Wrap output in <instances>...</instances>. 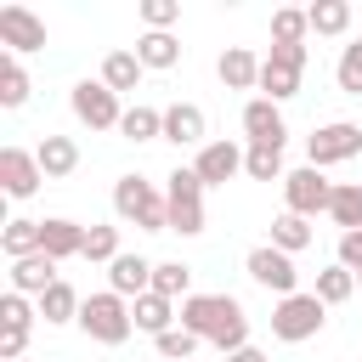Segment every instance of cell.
<instances>
[{
	"mask_svg": "<svg viewBox=\"0 0 362 362\" xmlns=\"http://www.w3.org/2000/svg\"><path fill=\"white\" fill-rule=\"evenodd\" d=\"M181 328H192L198 339H209L221 356L249 345V317L232 294H187L181 300Z\"/></svg>",
	"mask_w": 362,
	"mask_h": 362,
	"instance_id": "6da1fadb",
	"label": "cell"
},
{
	"mask_svg": "<svg viewBox=\"0 0 362 362\" xmlns=\"http://www.w3.org/2000/svg\"><path fill=\"white\" fill-rule=\"evenodd\" d=\"M113 215L136 221L141 232H170V204L147 175H119L113 181Z\"/></svg>",
	"mask_w": 362,
	"mask_h": 362,
	"instance_id": "7a4b0ae2",
	"label": "cell"
},
{
	"mask_svg": "<svg viewBox=\"0 0 362 362\" xmlns=\"http://www.w3.org/2000/svg\"><path fill=\"white\" fill-rule=\"evenodd\" d=\"M79 328L96 339V345H124L130 334H136V317H130V300H119L113 288H102V294H90L85 305H79Z\"/></svg>",
	"mask_w": 362,
	"mask_h": 362,
	"instance_id": "3957f363",
	"label": "cell"
},
{
	"mask_svg": "<svg viewBox=\"0 0 362 362\" xmlns=\"http://www.w3.org/2000/svg\"><path fill=\"white\" fill-rule=\"evenodd\" d=\"M164 204H170V232H181V238L204 232V181H198V170H170Z\"/></svg>",
	"mask_w": 362,
	"mask_h": 362,
	"instance_id": "277c9868",
	"label": "cell"
},
{
	"mask_svg": "<svg viewBox=\"0 0 362 362\" xmlns=\"http://www.w3.org/2000/svg\"><path fill=\"white\" fill-rule=\"evenodd\" d=\"M322 322H328V305H322L317 294H288V300H277V311H272V334L288 339V345L322 334Z\"/></svg>",
	"mask_w": 362,
	"mask_h": 362,
	"instance_id": "5b68a950",
	"label": "cell"
},
{
	"mask_svg": "<svg viewBox=\"0 0 362 362\" xmlns=\"http://www.w3.org/2000/svg\"><path fill=\"white\" fill-rule=\"evenodd\" d=\"M300 74H305V45H272V57H260V96L288 102L300 90Z\"/></svg>",
	"mask_w": 362,
	"mask_h": 362,
	"instance_id": "8992f818",
	"label": "cell"
},
{
	"mask_svg": "<svg viewBox=\"0 0 362 362\" xmlns=\"http://www.w3.org/2000/svg\"><path fill=\"white\" fill-rule=\"evenodd\" d=\"M328 198H334V181L317 170V164H300V170H288L283 175V204H288V215H328Z\"/></svg>",
	"mask_w": 362,
	"mask_h": 362,
	"instance_id": "52a82bcc",
	"label": "cell"
},
{
	"mask_svg": "<svg viewBox=\"0 0 362 362\" xmlns=\"http://www.w3.org/2000/svg\"><path fill=\"white\" fill-rule=\"evenodd\" d=\"M362 153V124H345V119H334V124H317L311 136H305V158L317 164V170H328V164H345V158H356Z\"/></svg>",
	"mask_w": 362,
	"mask_h": 362,
	"instance_id": "ba28073f",
	"label": "cell"
},
{
	"mask_svg": "<svg viewBox=\"0 0 362 362\" xmlns=\"http://www.w3.org/2000/svg\"><path fill=\"white\" fill-rule=\"evenodd\" d=\"M68 102H74V119H79V124H90V130H119V119H124L119 96H113L102 79H79Z\"/></svg>",
	"mask_w": 362,
	"mask_h": 362,
	"instance_id": "9c48e42d",
	"label": "cell"
},
{
	"mask_svg": "<svg viewBox=\"0 0 362 362\" xmlns=\"http://www.w3.org/2000/svg\"><path fill=\"white\" fill-rule=\"evenodd\" d=\"M249 277L260 283V288H272L277 300H288V294H300L294 283H300V272H294V255H283V249H272V243H260V249H249Z\"/></svg>",
	"mask_w": 362,
	"mask_h": 362,
	"instance_id": "30bf717a",
	"label": "cell"
},
{
	"mask_svg": "<svg viewBox=\"0 0 362 362\" xmlns=\"http://www.w3.org/2000/svg\"><path fill=\"white\" fill-rule=\"evenodd\" d=\"M40 181H45V170H40V158L28 147H0V187H6V198H34Z\"/></svg>",
	"mask_w": 362,
	"mask_h": 362,
	"instance_id": "8fae6325",
	"label": "cell"
},
{
	"mask_svg": "<svg viewBox=\"0 0 362 362\" xmlns=\"http://www.w3.org/2000/svg\"><path fill=\"white\" fill-rule=\"evenodd\" d=\"M0 45H11V57L45 51V23L28 6H0Z\"/></svg>",
	"mask_w": 362,
	"mask_h": 362,
	"instance_id": "7c38bea8",
	"label": "cell"
},
{
	"mask_svg": "<svg viewBox=\"0 0 362 362\" xmlns=\"http://www.w3.org/2000/svg\"><path fill=\"white\" fill-rule=\"evenodd\" d=\"M243 136H249V147H283V141H288L283 107H277V102H266V96L243 102Z\"/></svg>",
	"mask_w": 362,
	"mask_h": 362,
	"instance_id": "4fadbf2b",
	"label": "cell"
},
{
	"mask_svg": "<svg viewBox=\"0 0 362 362\" xmlns=\"http://www.w3.org/2000/svg\"><path fill=\"white\" fill-rule=\"evenodd\" d=\"M192 170H198L204 187H226L232 175H243V147H238V141H204Z\"/></svg>",
	"mask_w": 362,
	"mask_h": 362,
	"instance_id": "5bb4252c",
	"label": "cell"
},
{
	"mask_svg": "<svg viewBox=\"0 0 362 362\" xmlns=\"http://www.w3.org/2000/svg\"><path fill=\"white\" fill-rule=\"evenodd\" d=\"M204 130H209V119H204L198 102H170V107H164V141H175V147H204Z\"/></svg>",
	"mask_w": 362,
	"mask_h": 362,
	"instance_id": "9a60e30c",
	"label": "cell"
},
{
	"mask_svg": "<svg viewBox=\"0 0 362 362\" xmlns=\"http://www.w3.org/2000/svg\"><path fill=\"white\" fill-rule=\"evenodd\" d=\"M153 266H158V260H141V255H119V260L107 266V288H113L119 300H141V294L153 288Z\"/></svg>",
	"mask_w": 362,
	"mask_h": 362,
	"instance_id": "2e32d148",
	"label": "cell"
},
{
	"mask_svg": "<svg viewBox=\"0 0 362 362\" xmlns=\"http://www.w3.org/2000/svg\"><path fill=\"white\" fill-rule=\"evenodd\" d=\"M215 74H221L226 90H260V57L249 45H226L221 62H215Z\"/></svg>",
	"mask_w": 362,
	"mask_h": 362,
	"instance_id": "e0dca14e",
	"label": "cell"
},
{
	"mask_svg": "<svg viewBox=\"0 0 362 362\" xmlns=\"http://www.w3.org/2000/svg\"><path fill=\"white\" fill-rule=\"evenodd\" d=\"M40 249L62 266V260H74V255H85V226L79 221H62V215H51V221H40Z\"/></svg>",
	"mask_w": 362,
	"mask_h": 362,
	"instance_id": "ac0fdd59",
	"label": "cell"
},
{
	"mask_svg": "<svg viewBox=\"0 0 362 362\" xmlns=\"http://www.w3.org/2000/svg\"><path fill=\"white\" fill-rule=\"evenodd\" d=\"M51 283H62V277H57V260H51L45 249H40V255L11 260V294H34V300H40Z\"/></svg>",
	"mask_w": 362,
	"mask_h": 362,
	"instance_id": "d6986e66",
	"label": "cell"
},
{
	"mask_svg": "<svg viewBox=\"0 0 362 362\" xmlns=\"http://www.w3.org/2000/svg\"><path fill=\"white\" fill-rule=\"evenodd\" d=\"M130 317H136V328H141V334H153V339H158V334H170V328H181V322H175V317H181V311H175V300H164V294H153V288H147L141 300H130Z\"/></svg>",
	"mask_w": 362,
	"mask_h": 362,
	"instance_id": "ffe728a7",
	"label": "cell"
},
{
	"mask_svg": "<svg viewBox=\"0 0 362 362\" xmlns=\"http://www.w3.org/2000/svg\"><path fill=\"white\" fill-rule=\"evenodd\" d=\"M34 158H40L45 181H62V175L79 170V141H74V136H45V141L34 147Z\"/></svg>",
	"mask_w": 362,
	"mask_h": 362,
	"instance_id": "44dd1931",
	"label": "cell"
},
{
	"mask_svg": "<svg viewBox=\"0 0 362 362\" xmlns=\"http://www.w3.org/2000/svg\"><path fill=\"white\" fill-rule=\"evenodd\" d=\"M141 74H147V68H141L136 51H107V57H102V85H107L113 96H119V90H136Z\"/></svg>",
	"mask_w": 362,
	"mask_h": 362,
	"instance_id": "7402d4cb",
	"label": "cell"
},
{
	"mask_svg": "<svg viewBox=\"0 0 362 362\" xmlns=\"http://www.w3.org/2000/svg\"><path fill=\"white\" fill-rule=\"evenodd\" d=\"M311 243H317V232H311V221H305V215H288V209H283V215L272 221V249L300 255V249H311Z\"/></svg>",
	"mask_w": 362,
	"mask_h": 362,
	"instance_id": "603a6c76",
	"label": "cell"
},
{
	"mask_svg": "<svg viewBox=\"0 0 362 362\" xmlns=\"http://www.w3.org/2000/svg\"><path fill=\"white\" fill-rule=\"evenodd\" d=\"M328 215L339 232H362V181H339L328 198Z\"/></svg>",
	"mask_w": 362,
	"mask_h": 362,
	"instance_id": "cb8c5ba5",
	"label": "cell"
},
{
	"mask_svg": "<svg viewBox=\"0 0 362 362\" xmlns=\"http://www.w3.org/2000/svg\"><path fill=\"white\" fill-rule=\"evenodd\" d=\"M136 57H141V68H175V62H181V40L147 28V34L136 40Z\"/></svg>",
	"mask_w": 362,
	"mask_h": 362,
	"instance_id": "d4e9b609",
	"label": "cell"
},
{
	"mask_svg": "<svg viewBox=\"0 0 362 362\" xmlns=\"http://www.w3.org/2000/svg\"><path fill=\"white\" fill-rule=\"evenodd\" d=\"M119 136H124V141H158V136H164V113L136 102V107H124V119H119Z\"/></svg>",
	"mask_w": 362,
	"mask_h": 362,
	"instance_id": "484cf974",
	"label": "cell"
},
{
	"mask_svg": "<svg viewBox=\"0 0 362 362\" xmlns=\"http://www.w3.org/2000/svg\"><path fill=\"white\" fill-rule=\"evenodd\" d=\"M79 305H85V300H79L68 283H51V288L40 294V317H45L51 328H57V322H79Z\"/></svg>",
	"mask_w": 362,
	"mask_h": 362,
	"instance_id": "4316f807",
	"label": "cell"
},
{
	"mask_svg": "<svg viewBox=\"0 0 362 362\" xmlns=\"http://www.w3.org/2000/svg\"><path fill=\"white\" fill-rule=\"evenodd\" d=\"M311 294H317L322 305H345V300L356 294V272H345V266L334 260L328 272H317V288H311Z\"/></svg>",
	"mask_w": 362,
	"mask_h": 362,
	"instance_id": "83f0119b",
	"label": "cell"
},
{
	"mask_svg": "<svg viewBox=\"0 0 362 362\" xmlns=\"http://www.w3.org/2000/svg\"><path fill=\"white\" fill-rule=\"evenodd\" d=\"M305 34H311V17L300 6L272 11V45H305Z\"/></svg>",
	"mask_w": 362,
	"mask_h": 362,
	"instance_id": "f1b7e54d",
	"label": "cell"
},
{
	"mask_svg": "<svg viewBox=\"0 0 362 362\" xmlns=\"http://www.w3.org/2000/svg\"><path fill=\"white\" fill-rule=\"evenodd\" d=\"M243 175L249 181H283V147H243Z\"/></svg>",
	"mask_w": 362,
	"mask_h": 362,
	"instance_id": "f546056e",
	"label": "cell"
},
{
	"mask_svg": "<svg viewBox=\"0 0 362 362\" xmlns=\"http://www.w3.org/2000/svg\"><path fill=\"white\" fill-rule=\"evenodd\" d=\"M0 249H6V260L40 255V221H6V232H0Z\"/></svg>",
	"mask_w": 362,
	"mask_h": 362,
	"instance_id": "4dcf8cb0",
	"label": "cell"
},
{
	"mask_svg": "<svg viewBox=\"0 0 362 362\" xmlns=\"http://www.w3.org/2000/svg\"><path fill=\"white\" fill-rule=\"evenodd\" d=\"M187 288H192V266H181V260H158V266H153V294L187 300Z\"/></svg>",
	"mask_w": 362,
	"mask_h": 362,
	"instance_id": "1f68e13d",
	"label": "cell"
},
{
	"mask_svg": "<svg viewBox=\"0 0 362 362\" xmlns=\"http://www.w3.org/2000/svg\"><path fill=\"white\" fill-rule=\"evenodd\" d=\"M305 17H311V34H345L351 28V6L345 0H317V6H305Z\"/></svg>",
	"mask_w": 362,
	"mask_h": 362,
	"instance_id": "d6a6232c",
	"label": "cell"
},
{
	"mask_svg": "<svg viewBox=\"0 0 362 362\" xmlns=\"http://www.w3.org/2000/svg\"><path fill=\"white\" fill-rule=\"evenodd\" d=\"M28 74H23V62L17 57H0V107H23L28 102Z\"/></svg>",
	"mask_w": 362,
	"mask_h": 362,
	"instance_id": "836d02e7",
	"label": "cell"
},
{
	"mask_svg": "<svg viewBox=\"0 0 362 362\" xmlns=\"http://www.w3.org/2000/svg\"><path fill=\"white\" fill-rule=\"evenodd\" d=\"M124 249H119V226H85V260H119Z\"/></svg>",
	"mask_w": 362,
	"mask_h": 362,
	"instance_id": "e575fe53",
	"label": "cell"
},
{
	"mask_svg": "<svg viewBox=\"0 0 362 362\" xmlns=\"http://www.w3.org/2000/svg\"><path fill=\"white\" fill-rule=\"evenodd\" d=\"M334 79H339V90H345V96H362V40H351V45L339 51Z\"/></svg>",
	"mask_w": 362,
	"mask_h": 362,
	"instance_id": "d590c367",
	"label": "cell"
},
{
	"mask_svg": "<svg viewBox=\"0 0 362 362\" xmlns=\"http://www.w3.org/2000/svg\"><path fill=\"white\" fill-rule=\"evenodd\" d=\"M153 351H158L164 362H187V356L198 351V334H192V328H170V334L153 339Z\"/></svg>",
	"mask_w": 362,
	"mask_h": 362,
	"instance_id": "8d00e7d4",
	"label": "cell"
},
{
	"mask_svg": "<svg viewBox=\"0 0 362 362\" xmlns=\"http://www.w3.org/2000/svg\"><path fill=\"white\" fill-rule=\"evenodd\" d=\"M141 23H147L153 34H170V28L181 23V0H141Z\"/></svg>",
	"mask_w": 362,
	"mask_h": 362,
	"instance_id": "74e56055",
	"label": "cell"
},
{
	"mask_svg": "<svg viewBox=\"0 0 362 362\" xmlns=\"http://www.w3.org/2000/svg\"><path fill=\"white\" fill-rule=\"evenodd\" d=\"M0 328H34V305H28V294H6L0 300Z\"/></svg>",
	"mask_w": 362,
	"mask_h": 362,
	"instance_id": "f35d334b",
	"label": "cell"
},
{
	"mask_svg": "<svg viewBox=\"0 0 362 362\" xmlns=\"http://www.w3.org/2000/svg\"><path fill=\"white\" fill-rule=\"evenodd\" d=\"M339 266L362 277V232H339Z\"/></svg>",
	"mask_w": 362,
	"mask_h": 362,
	"instance_id": "ab89813d",
	"label": "cell"
},
{
	"mask_svg": "<svg viewBox=\"0 0 362 362\" xmlns=\"http://www.w3.org/2000/svg\"><path fill=\"white\" fill-rule=\"evenodd\" d=\"M28 351V334L23 328H0V362H17Z\"/></svg>",
	"mask_w": 362,
	"mask_h": 362,
	"instance_id": "60d3db41",
	"label": "cell"
},
{
	"mask_svg": "<svg viewBox=\"0 0 362 362\" xmlns=\"http://www.w3.org/2000/svg\"><path fill=\"white\" fill-rule=\"evenodd\" d=\"M226 362H266V356H260V351H255V345H243V351H232V356H226Z\"/></svg>",
	"mask_w": 362,
	"mask_h": 362,
	"instance_id": "b9f144b4",
	"label": "cell"
},
{
	"mask_svg": "<svg viewBox=\"0 0 362 362\" xmlns=\"http://www.w3.org/2000/svg\"><path fill=\"white\" fill-rule=\"evenodd\" d=\"M356 288H362V277H356Z\"/></svg>",
	"mask_w": 362,
	"mask_h": 362,
	"instance_id": "7bdbcfd3",
	"label": "cell"
}]
</instances>
